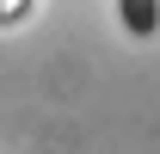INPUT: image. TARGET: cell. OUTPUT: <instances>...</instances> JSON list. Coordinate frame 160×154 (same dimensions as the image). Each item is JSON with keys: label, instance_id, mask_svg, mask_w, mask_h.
<instances>
[{"label": "cell", "instance_id": "6da1fadb", "mask_svg": "<svg viewBox=\"0 0 160 154\" xmlns=\"http://www.w3.org/2000/svg\"><path fill=\"white\" fill-rule=\"evenodd\" d=\"M117 19L129 37H154L160 31V0H117Z\"/></svg>", "mask_w": 160, "mask_h": 154}, {"label": "cell", "instance_id": "7a4b0ae2", "mask_svg": "<svg viewBox=\"0 0 160 154\" xmlns=\"http://www.w3.org/2000/svg\"><path fill=\"white\" fill-rule=\"evenodd\" d=\"M19 19V0H0V25H12Z\"/></svg>", "mask_w": 160, "mask_h": 154}]
</instances>
